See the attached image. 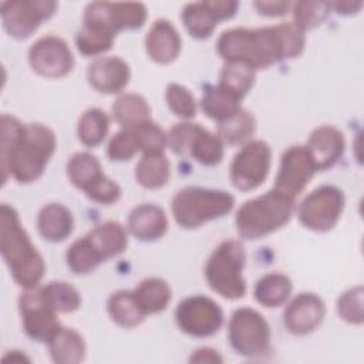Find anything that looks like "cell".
Returning a JSON list of instances; mask_svg holds the SVG:
<instances>
[{"label": "cell", "instance_id": "6da1fadb", "mask_svg": "<svg viewBox=\"0 0 364 364\" xmlns=\"http://www.w3.org/2000/svg\"><path fill=\"white\" fill-rule=\"evenodd\" d=\"M304 46V31L291 21L260 28L225 30L218 38L216 50L226 63L243 64L256 71L299 57Z\"/></svg>", "mask_w": 364, "mask_h": 364}, {"label": "cell", "instance_id": "7a4b0ae2", "mask_svg": "<svg viewBox=\"0 0 364 364\" xmlns=\"http://www.w3.org/2000/svg\"><path fill=\"white\" fill-rule=\"evenodd\" d=\"M57 139L43 124H21L16 117L1 115V172L3 183L11 176L18 183H31L46 171L55 152Z\"/></svg>", "mask_w": 364, "mask_h": 364}, {"label": "cell", "instance_id": "3957f363", "mask_svg": "<svg viewBox=\"0 0 364 364\" xmlns=\"http://www.w3.org/2000/svg\"><path fill=\"white\" fill-rule=\"evenodd\" d=\"M0 252L13 280L23 287L34 289L46 273V263L33 245L17 210L3 203L0 208Z\"/></svg>", "mask_w": 364, "mask_h": 364}, {"label": "cell", "instance_id": "277c9868", "mask_svg": "<svg viewBox=\"0 0 364 364\" xmlns=\"http://www.w3.org/2000/svg\"><path fill=\"white\" fill-rule=\"evenodd\" d=\"M294 210V200L274 189L246 200L236 212L235 225L240 237L262 239L289 223Z\"/></svg>", "mask_w": 364, "mask_h": 364}, {"label": "cell", "instance_id": "5b68a950", "mask_svg": "<svg viewBox=\"0 0 364 364\" xmlns=\"http://www.w3.org/2000/svg\"><path fill=\"white\" fill-rule=\"evenodd\" d=\"M235 206V198L225 191L186 186L175 193L171 202L172 216L183 229H196L223 218Z\"/></svg>", "mask_w": 364, "mask_h": 364}, {"label": "cell", "instance_id": "8992f818", "mask_svg": "<svg viewBox=\"0 0 364 364\" xmlns=\"http://www.w3.org/2000/svg\"><path fill=\"white\" fill-rule=\"evenodd\" d=\"M246 250L242 242L226 239L209 256L205 266V279L209 287L228 300H239L246 294L243 267Z\"/></svg>", "mask_w": 364, "mask_h": 364}, {"label": "cell", "instance_id": "52a82bcc", "mask_svg": "<svg viewBox=\"0 0 364 364\" xmlns=\"http://www.w3.org/2000/svg\"><path fill=\"white\" fill-rule=\"evenodd\" d=\"M166 135L168 146L179 156H191L205 166H215L223 159V141L200 124L179 122Z\"/></svg>", "mask_w": 364, "mask_h": 364}, {"label": "cell", "instance_id": "ba28073f", "mask_svg": "<svg viewBox=\"0 0 364 364\" xmlns=\"http://www.w3.org/2000/svg\"><path fill=\"white\" fill-rule=\"evenodd\" d=\"M228 338L236 354L246 358H259L270 350V326L257 310L240 307L230 316Z\"/></svg>", "mask_w": 364, "mask_h": 364}, {"label": "cell", "instance_id": "9c48e42d", "mask_svg": "<svg viewBox=\"0 0 364 364\" xmlns=\"http://www.w3.org/2000/svg\"><path fill=\"white\" fill-rule=\"evenodd\" d=\"M346 205L344 192L334 185H323L310 192L297 208L300 223L313 232L331 230L340 220Z\"/></svg>", "mask_w": 364, "mask_h": 364}, {"label": "cell", "instance_id": "30bf717a", "mask_svg": "<svg viewBox=\"0 0 364 364\" xmlns=\"http://www.w3.org/2000/svg\"><path fill=\"white\" fill-rule=\"evenodd\" d=\"M270 165L272 149L269 144L262 139L249 141L232 159L229 169L230 182L242 192L255 191L266 181Z\"/></svg>", "mask_w": 364, "mask_h": 364}, {"label": "cell", "instance_id": "8fae6325", "mask_svg": "<svg viewBox=\"0 0 364 364\" xmlns=\"http://www.w3.org/2000/svg\"><path fill=\"white\" fill-rule=\"evenodd\" d=\"M146 7L142 3L92 1L84 10L82 24L101 28L115 36L122 30H135L146 20Z\"/></svg>", "mask_w": 364, "mask_h": 364}, {"label": "cell", "instance_id": "7c38bea8", "mask_svg": "<svg viewBox=\"0 0 364 364\" xmlns=\"http://www.w3.org/2000/svg\"><path fill=\"white\" fill-rule=\"evenodd\" d=\"M175 320L179 330L185 334L205 338L220 330L223 324V311L210 297L196 294L183 299L178 304Z\"/></svg>", "mask_w": 364, "mask_h": 364}, {"label": "cell", "instance_id": "4fadbf2b", "mask_svg": "<svg viewBox=\"0 0 364 364\" xmlns=\"http://www.w3.org/2000/svg\"><path fill=\"white\" fill-rule=\"evenodd\" d=\"M58 4L53 0H13L0 4L1 21L6 33L16 38L30 37L44 20H48Z\"/></svg>", "mask_w": 364, "mask_h": 364}, {"label": "cell", "instance_id": "5bb4252c", "mask_svg": "<svg viewBox=\"0 0 364 364\" xmlns=\"http://www.w3.org/2000/svg\"><path fill=\"white\" fill-rule=\"evenodd\" d=\"M23 330L34 341L48 343L61 328L57 311L48 304L41 286L27 289L18 299Z\"/></svg>", "mask_w": 364, "mask_h": 364}, {"label": "cell", "instance_id": "9a60e30c", "mask_svg": "<svg viewBox=\"0 0 364 364\" xmlns=\"http://www.w3.org/2000/svg\"><path fill=\"white\" fill-rule=\"evenodd\" d=\"M316 172L317 168L306 145L290 146L282 154L280 166L272 189L296 200Z\"/></svg>", "mask_w": 364, "mask_h": 364}, {"label": "cell", "instance_id": "2e32d148", "mask_svg": "<svg viewBox=\"0 0 364 364\" xmlns=\"http://www.w3.org/2000/svg\"><path fill=\"white\" fill-rule=\"evenodd\" d=\"M28 63L33 71L46 78H63L74 67V55L58 36H43L28 48Z\"/></svg>", "mask_w": 364, "mask_h": 364}, {"label": "cell", "instance_id": "e0dca14e", "mask_svg": "<svg viewBox=\"0 0 364 364\" xmlns=\"http://www.w3.org/2000/svg\"><path fill=\"white\" fill-rule=\"evenodd\" d=\"M326 304L314 293L297 294L283 313V324L286 330L294 336H306L313 333L324 320Z\"/></svg>", "mask_w": 364, "mask_h": 364}, {"label": "cell", "instance_id": "ac0fdd59", "mask_svg": "<svg viewBox=\"0 0 364 364\" xmlns=\"http://www.w3.org/2000/svg\"><path fill=\"white\" fill-rule=\"evenodd\" d=\"M88 84L101 94H118L131 80L128 63L117 55L98 57L87 68Z\"/></svg>", "mask_w": 364, "mask_h": 364}, {"label": "cell", "instance_id": "d6986e66", "mask_svg": "<svg viewBox=\"0 0 364 364\" xmlns=\"http://www.w3.org/2000/svg\"><path fill=\"white\" fill-rule=\"evenodd\" d=\"M317 171L334 166L346 149L344 134L333 125L317 127L309 136L306 145Z\"/></svg>", "mask_w": 364, "mask_h": 364}, {"label": "cell", "instance_id": "ffe728a7", "mask_svg": "<svg viewBox=\"0 0 364 364\" xmlns=\"http://www.w3.org/2000/svg\"><path fill=\"white\" fill-rule=\"evenodd\" d=\"M181 48L182 40L175 26L165 18L155 20L145 37L148 57L158 64H171L178 58Z\"/></svg>", "mask_w": 364, "mask_h": 364}, {"label": "cell", "instance_id": "44dd1931", "mask_svg": "<svg viewBox=\"0 0 364 364\" xmlns=\"http://www.w3.org/2000/svg\"><path fill=\"white\" fill-rule=\"evenodd\" d=\"M129 233L141 242H155L168 230V218L155 203H141L131 209L127 222Z\"/></svg>", "mask_w": 364, "mask_h": 364}, {"label": "cell", "instance_id": "7402d4cb", "mask_svg": "<svg viewBox=\"0 0 364 364\" xmlns=\"http://www.w3.org/2000/svg\"><path fill=\"white\" fill-rule=\"evenodd\" d=\"M37 229L47 242L57 243L65 240L74 229L71 210L58 202L44 205L37 215Z\"/></svg>", "mask_w": 364, "mask_h": 364}, {"label": "cell", "instance_id": "603a6c76", "mask_svg": "<svg viewBox=\"0 0 364 364\" xmlns=\"http://www.w3.org/2000/svg\"><path fill=\"white\" fill-rule=\"evenodd\" d=\"M85 237L102 262L121 255L128 247L127 229L115 220H107L94 226Z\"/></svg>", "mask_w": 364, "mask_h": 364}, {"label": "cell", "instance_id": "cb8c5ba5", "mask_svg": "<svg viewBox=\"0 0 364 364\" xmlns=\"http://www.w3.org/2000/svg\"><path fill=\"white\" fill-rule=\"evenodd\" d=\"M47 344L50 357L57 364H78L84 361L87 354L85 341L74 328L61 326Z\"/></svg>", "mask_w": 364, "mask_h": 364}, {"label": "cell", "instance_id": "d4e9b609", "mask_svg": "<svg viewBox=\"0 0 364 364\" xmlns=\"http://www.w3.org/2000/svg\"><path fill=\"white\" fill-rule=\"evenodd\" d=\"M67 176L70 182L85 195L107 178L98 158L90 152H77L70 158Z\"/></svg>", "mask_w": 364, "mask_h": 364}, {"label": "cell", "instance_id": "484cf974", "mask_svg": "<svg viewBox=\"0 0 364 364\" xmlns=\"http://www.w3.org/2000/svg\"><path fill=\"white\" fill-rule=\"evenodd\" d=\"M111 111L112 118L122 127V129H134L151 121V107L139 94H121L114 101Z\"/></svg>", "mask_w": 364, "mask_h": 364}, {"label": "cell", "instance_id": "4316f807", "mask_svg": "<svg viewBox=\"0 0 364 364\" xmlns=\"http://www.w3.org/2000/svg\"><path fill=\"white\" fill-rule=\"evenodd\" d=\"M132 293L145 316L164 311L172 300V290L161 277H149L142 280Z\"/></svg>", "mask_w": 364, "mask_h": 364}, {"label": "cell", "instance_id": "83f0119b", "mask_svg": "<svg viewBox=\"0 0 364 364\" xmlns=\"http://www.w3.org/2000/svg\"><path fill=\"white\" fill-rule=\"evenodd\" d=\"M293 283L287 274L267 273L260 277L253 290L255 300L267 309L282 306L291 294Z\"/></svg>", "mask_w": 364, "mask_h": 364}, {"label": "cell", "instance_id": "f1b7e54d", "mask_svg": "<svg viewBox=\"0 0 364 364\" xmlns=\"http://www.w3.org/2000/svg\"><path fill=\"white\" fill-rule=\"evenodd\" d=\"M107 311L111 320L122 328L138 327L145 320V313L141 310L132 291L118 290L107 300Z\"/></svg>", "mask_w": 364, "mask_h": 364}, {"label": "cell", "instance_id": "f546056e", "mask_svg": "<svg viewBox=\"0 0 364 364\" xmlns=\"http://www.w3.org/2000/svg\"><path fill=\"white\" fill-rule=\"evenodd\" d=\"M171 178V164L165 154H144L135 166V179L145 189H161Z\"/></svg>", "mask_w": 364, "mask_h": 364}, {"label": "cell", "instance_id": "4dcf8cb0", "mask_svg": "<svg viewBox=\"0 0 364 364\" xmlns=\"http://www.w3.org/2000/svg\"><path fill=\"white\" fill-rule=\"evenodd\" d=\"M182 23L188 33L198 40L208 38L219 24L215 13L209 9L206 1L188 3L181 13Z\"/></svg>", "mask_w": 364, "mask_h": 364}, {"label": "cell", "instance_id": "1f68e13d", "mask_svg": "<svg viewBox=\"0 0 364 364\" xmlns=\"http://www.w3.org/2000/svg\"><path fill=\"white\" fill-rule=\"evenodd\" d=\"M255 129V117L245 108H240L229 118L218 122V136L223 144L229 145H245L253 136Z\"/></svg>", "mask_w": 364, "mask_h": 364}, {"label": "cell", "instance_id": "d6a6232c", "mask_svg": "<svg viewBox=\"0 0 364 364\" xmlns=\"http://www.w3.org/2000/svg\"><path fill=\"white\" fill-rule=\"evenodd\" d=\"M256 80V71L247 65L226 63L219 75V87L228 94L242 101L252 90Z\"/></svg>", "mask_w": 364, "mask_h": 364}, {"label": "cell", "instance_id": "836d02e7", "mask_svg": "<svg viewBox=\"0 0 364 364\" xmlns=\"http://www.w3.org/2000/svg\"><path fill=\"white\" fill-rule=\"evenodd\" d=\"M109 129V117L100 108H90L82 112L77 125V135L82 145L94 148L100 145Z\"/></svg>", "mask_w": 364, "mask_h": 364}, {"label": "cell", "instance_id": "e575fe53", "mask_svg": "<svg viewBox=\"0 0 364 364\" xmlns=\"http://www.w3.org/2000/svg\"><path fill=\"white\" fill-rule=\"evenodd\" d=\"M200 108L209 118L220 122L233 115L242 107L240 101L228 94L219 85H208L200 98Z\"/></svg>", "mask_w": 364, "mask_h": 364}, {"label": "cell", "instance_id": "d590c367", "mask_svg": "<svg viewBox=\"0 0 364 364\" xmlns=\"http://www.w3.org/2000/svg\"><path fill=\"white\" fill-rule=\"evenodd\" d=\"M65 262L68 269L75 274H88L104 263L85 236L70 245L65 253Z\"/></svg>", "mask_w": 364, "mask_h": 364}, {"label": "cell", "instance_id": "8d00e7d4", "mask_svg": "<svg viewBox=\"0 0 364 364\" xmlns=\"http://www.w3.org/2000/svg\"><path fill=\"white\" fill-rule=\"evenodd\" d=\"M41 289L48 304L57 313H73L81 306L78 290L64 280H53L41 286Z\"/></svg>", "mask_w": 364, "mask_h": 364}, {"label": "cell", "instance_id": "74e56055", "mask_svg": "<svg viewBox=\"0 0 364 364\" xmlns=\"http://www.w3.org/2000/svg\"><path fill=\"white\" fill-rule=\"evenodd\" d=\"M115 36L101 28L82 24L75 34L77 50L85 57H95L104 54L112 47Z\"/></svg>", "mask_w": 364, "mask_h": 364}, {"label": "cell", "instance_id": "f35d334b", "mask_svg": "<svg viewBox=\"0 0 364 364\" xmlns=\"http://www.w3.org/2000/svg\"><path fill=\"white\" fill-rule=\"evenodd\" d=\"M330 10L331 3L297 1L293 4V23L303 31L316 28L327 18Z\"/></svg>", "mask_w": 364, "mask_h": 364}, {"label": "cell", "instance_id": "ab89813d", "mask_svg": "<svg viewBox=\"0 0 364 364\" xmlns=\"http://www.w3.org/2000/svg\"><path fill=\"white\" fill-rule=\"evenodd\" d=\"M168 108L179 118L191 119L196 115V101L193 94L183 85L171 82L165 90Z\"/></svg>", "mask_w": 364, "mask_h": 364}, {"label": "cell", "instance_id": "60d3db41", "mask_svg": "<svg viewBox=\"0 0 364 364\" xmlns=\"http://www.w3.org/2000/svg\"><path fill=\"white\" fill-rule=\"evenodd\" d=\"M142 154H162L168 146V135L152 119L132 129Z\"/></svg>", "mask_w": 364, "mask_h": 364}, {"label": "cell", "instance_id": "b9f144b4", "mask_svg": "<svg viewBox=\"0 0 364 364\" xmlns=\"http://www.w3.org/2000/svg\"><path fill=\"white\" fill-rule=\"evenodd\" d=\"M363 287L355 286L344 291L337 300V313L338 316L350 324H363L364 309H363Z\"/></svg>", "mask_w": 364, "mask_h": 364}, {"label": "cell", "instance_id": "7bdbcfd3", "mask_svg": "<svg viewBox=\"0 0 364 364\" xmlns=\"http://www.w3.org/2000/svg\"><path fill=\"white\" fill-rule=\"evenodd\" d=\"M136 152H139V146L132 129H121L114 134L107 146V155L114 162L129 161Z\"/></svg>", "mask_w": 364, "mask_h": 364}, {"label": "cell", "instance_id": "ee69618b", "mask_svg": "<svg viewBox=\"0 0 364 364\" xmlns=\"http://www.w3.org/2000/svg\"><path fill=\"white\" fill-rule=\"evenodd\" d=\"M255 9L257 10L259 14L266 16V17H279L284 16L290 7V1H282V0H274V1H255L253 3Z\"/></svg>", "mask_w": 364, "mask_h": 364}, {"label": "cell", "instance_id": "f6af8a7d", "mask_svg": "<svg viewBox=\"0 0 364 364\" xmlns=\"http://www.w3.org/2000/svg\"><path fill=\"white\" fill-rule=\"evenodd\" d=\"M206 3L209 6V9L215 13V16L219 21L232 18L236 14L237 7H239V3L233 1V0H212V1H206Z\"/></svg>", "mask_w": 364, "mask_h": 364}, {"label": "cell", "instance_id": "bcb514c9", "mask_svg": "<svg viewBox=\"0 0 364 364\" xmlns=\"http://www.w3.org/2000/svg\"><path fill=\"white\" fill-rule=\"evenodd\" d=\"M189 363H212V364H219L223 363L222 355L219 354L218 350L210 348V347H200L196 348L195 351H192L191 357H189Z\"/></svg>", "mask_w": 364, "mask_h": 364}, {"label": "cell", "instance_id": "7dc6e473", "mask_svg": "<svg viewBox=\"0 0 364 364\" xmlns=\"http://www.w3.org/2000/svg\"><path fill=\"white\" fill-rule=\"evenodd\" d=\"M361 6H363L361 1H338V3H331V7H334L338 14H353V13H357L361 9Z\"/></svg>", "mask_w": 364, "mask_h": 364}, {"label": "cell", "instance_id": "c3c4849f", "mask_svg": "<svg viewBox=\"0 0 364 364\" xmlns=\"http://www.w3.org/2000/svg\"><path fill=\"white\" fill-rule=\"evenodd\" d=\"M28 363L30 358L23 353V351H7L6 355L3 357V363Z\"/></svg>", "mask_w": 364, "mask_h": 364}]
</instances>
